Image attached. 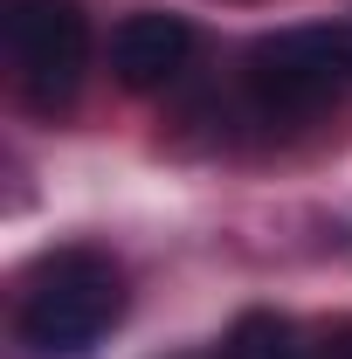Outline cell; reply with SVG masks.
<instances>
[{"label":"cell","mask_w":352,"mask_h":359,"mask_svg":"<svg viewBox=\"0 0 352 359\" xmlns=\"http://www.w3.org/2000/svg\"><path fill=\"white\" fill-rule=\"evenodd\" d=\"M125 318V269L104 249H55L35 263L14 304V339L28 359H90Z\"/></svg>","instance_id":"1"},{"label":"cell","mask_w":352,"mask_h":359,"mask_svg":"<svg viewBox=\"0 0 352 359\" xmlns=\"http://www.w3.org/2000/svg\"><path fill=\"white\" fill-rule=\"evenodd\" d=\"M242 83H249V104L276 125L325 118L332 104L352 97V28H332V21L276 28L249 48Z\"/></svg>","instance_id":"2"},{"label":"cell","mask_w":352,"mask_h":359,"mask_svg":"<svg viewBox=\"0 0 352 359\" xmlns=\"http://www.w3.org/2000/svg\"><path fill=\"white\" fill-rule=\"evenodd\" d=\"M0 35L28 111H69L90 76V14L76 0H0Z\"/></svg>","instance_id":"3"},{"label":"cell","mask_w":352,"mask_h":359,"mask_svg":"<svg viewBox=\"0 0 352 359\" xmlns=\"http://www.w3.org/2000/svg\"><path fill=\"white\" fill-rule=\"evenodd\" d=\"M187 62H194V21L173 7H138L111 28V76L132 97L173 90L187 76Z\"/></svg>","instance_id":"4"},{"label":"cell","mask_w":352,"mask_h":359,"mask_svg":"<svg viewBox=\"0 0 352 359\" xmlns=\"http://www.w3.org/2000/svg\"><path fill=\"white\" fill-rule=\"evenodd\" d=\"M228 359H311V353H304V339H297L290 318L256 311V318H242L228 332Z\"/></svg>","instance_id":"5"}]
</instances>
